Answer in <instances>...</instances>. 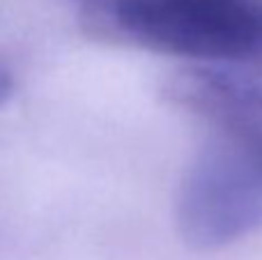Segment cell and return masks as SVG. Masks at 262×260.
<instances>
[{"instance_id":"cell-1","label":"cell","mask_w":262,"mask_h":260,"mask_svg":"<svg viewBox=\"0 0 262 260\" xmlns=\"http://www.w3.org/2000/svg\"><path fill=\"white\" fill-rule=\"evenodd\" d=\"M81 30L200 67H262V0H85Z\"/></svg>"},{"instance_id":"cell-2","label":"cell","mask_w":262,"mask_h":260,"mask_svg":"<svg viewBox=\"0 0 262 260\" xmlns=\"http://www.w3.org/2000/svg\"><path fill=\"white\" fill-rule=\"evenodd\" d=\"M175 224L198 251H216L255 233L262 228V164L216 136L182 175Z\"/></svg>"},{"instance_id":"cell-3","label":"cell","mask_w":262,"mask_h":260,"mask_svg":"<svg viewBox=\"0 0 262 260\" xmlns=\"http://www.w3.org/2000/svg\"><path fill=\"white\" fill-rule=\"evenodd\" d=\"M163 99L209 124L262 164V76L230 67H186L163 83Z\"/></svg>"},{"instance_id":"cell-4","label":"cell","mask_w":262,"mask_h":260,"mask_svg":"<svg viewBox=\"0 0 262 260\" xmlns=\"http://www.w3.org/2000/svg\"><path fill=\"white\" fill-rule=\"evenodd\" d=\"M12 95H14V76H12V72L0 62V106L7 104Z\"/></svg>"}]
</instances>
